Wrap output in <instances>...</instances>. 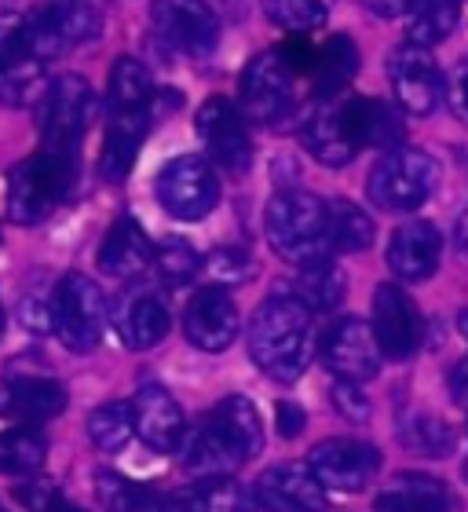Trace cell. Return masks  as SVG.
Here are the masks:
<instances>
[{
  "instance_id": "6da1fadb",
  "label": "cell",
  "mask_w": 468,
  "mask_h": 512,
  "mask_svg": "<svg viewBox=\"0 0 468 512\" xmlns=\"http://www.w3.org/2000/svg\"><path fill=\"white\" fill-rule=\"evenodd\" d=\"M264 450V421L245 395H227L209 410L198 428H187L180 443L183 469L198 480L231 476L238 465L253 461Z\"/></svg>"
},
{
  "instance_id": "7a4b0ae2",
  "label": "cell",
  "mask_w": 468,
  "mask_h": 512,
  "mask_svg": "<svg viewBox=\"0 0 468 512\" xmlns=\"http://www.w3.org/2000/svg\"><path fill=\"white\" fill-rule=\"evenodd\" d=\"M92 118H96V92L85 77L63 74L55 85H48L41 99V147L33 158L63 198L74 191L81 176V139Z\"/></svg>"
},
{
  "instance_id": "3957f363",
  "label": "cell",
  "mask_w": 468,
  "mask_h": 512,
  "mask_svg": "<svg viewBox=\"0 0 468 512\" xmlns=\"http://www.w3.org/2000/svg\"><path fill=\"white\" fill-rule=\"evenodd\" d=\"M249 355L271 381H300L315 355V315L289 289L271 293L249 322Z\"/></svg>"
},
{
  "instance_id": "277c9868",
  "label": "cell",
  "mask_w": 468,
  "mask_h": 512,
  "mask_svg": "<svg viewBox=\"0 0 468 512\" xmlns=\"http://www.w3.org/2000/svg\"><path fill=\"white\" fill-rule=\"evenodd\" d=\"M264 231L271 249L297 267L315 264V260H330L333 253L326 202L308 191H278L267 202Z\"/></svg>"
},
{
  "instance_id": "5b68a950",
  "label": "cell",
  "mask_w": 468,
  "mask_h": 512,
  "mask_svg": "<svg viewBox=\"0 0 468 512\" xmlns=\"http://www.w3.org/2000/svg\"><path fill=\"white\" fill-rule=\"evenodd\" d=\"M439 187V165L432 154L414 147L388 150L377 165H373L366 194L370 202L384 213H414L432 198Z\"/></svg>"
},
{
  "instance_id": "8992f818",
  "label": "cell",
  "mask_w": 468,
  "mask_h": 512,
  "mask_svg": "<svg viewBox=\"0 0 468 512\" xmlns=\"http://www.w3.org/2000/svg\"><path fill=\"white\" fill-rule=\"evenodd\" d=\"M103 326H107V293L99 289V282L81 271L59 278L52 293V330L59 333V341L70 352L85 355L99 348Z\"/></svg>"
},
{
  "instance_id": "52a82bcc",
  "label": "cell",
  "mask_w": 468,
  "mask_h": 512,
  "mask_svg": "<svg viewBox=\"0 0 468 512\" xmlns=\"http://www.w3.org/2000/svg\"><path fill=\"white\" fill-rule=\"evenodd\" d=\"M297 107V77L286 66V59L275 52L256 55L253 63L242 70L238 85V110L242 118L256 125H282Z\"/></svg>"
},
{
  "instance_id": "ba28073f",
  "label": "cell",
  "mask_w": 468,
  "mask_h": 512,
  "mask_svg": "<svg viewBox=\"0 0 468 512\" xmlns=\"http://www.w3.org/2000/svg\"><path fill=\"white\" fill-rule=\"evenodd\" d=\"M154 194H158L161 209H165L172 220L198 224V220H205V216L216 209V202H220V180H216V169L205 158L183 154V158H172L169 165L158 172Z\"/></svg>"
},
{
  "instance_id": "9c48e42d",
  "label": "cell",
  "mask_w": 468,
  "mask_h": 512,
  "mask_svg": "<svg viewBox=\"0 0 468 512\" xmlns=\"http://www.w3.org/2000/svg\"><path fill=\"white\" fill-rule=\"evenodd\" d=\"M150 30L169 52L205 59L220 44V19L205 0H154Z\"/></svg>"
},
{
  "instance_id": "30bf717a",
  "label": "cell",
  "mask_w": 468,
  "mask_h": 512,
  "mask_svg": "<svg viewBox=\"0 0 468 512\" xmlns=\"http://www.w3.org/2000/svg\"><path fill=\"white\" fill-rule=\"evenodd\" d=\"M194 128H198V139H202L209 161H216L231 176L249 172V165H253V139H249L242 110L234 107L231 99H205V107L194 118Z\"/></svg>"
},
{
  "instance_id": "8fae6325",
  "label": "cell",
  "mask_w": 468,
  "mask_h": 512,
  "mask_svg": "<svg viewBox=\"0 0 468 512\" xmlns=\"http://www.w3.org/2000/svg\"><path fill=\"white\" fill-rule=\"evenodd\" d=\"M388 81H392L399 110L414 114V118H428V114L443 103V92H447L432 52L410 41L399 44V48L388 55Z\"/></svg>"
},
{
  "instance_id": "7c38bea8",
  "label": "cell",
  "mask_w": 468,
  "mask_h": 512,
  "mask_svg": "<svg viewBox=\"0 0 468 512\" xmlns=\"http://www.w3.org/2000/svg\"><path fill=\"white\" fill-rule=\"evenodd\" d=\"M311 476L330 491H362L381 472V450L362 439H322L308 458Z\"/></svg>"
},
{
  "instance_id": "4fadbf2b",
  "label": "cell",
  "mask_w": 468,
  "mask_h": 512,
  "mask_svg": "<svg viewBox=\"0 0 468 512\" xmlns=\"http://www.w3.org/2000/svg\"><path fill=\"white\" fill-rule=\"evenodd\" d=\"M322 366L330 370L337 381H373L377 370H381V348H377V337L362 319H341L333 322L330 330L322 333L319 344Z\"/></svg>"
},
{
  "instance_id": "5bb4252c",
  "label": "cell",
  "mask_w": 468,
  "mask_h": 512,
  "mask_svg": "<svg viewBox=\"0 0 468 512\" xmlns=\"http://www.w3.org/2000/svg\"><path fill=\"white\" fill-rule=\"evenodd\" d=\"M373 337L388 359H410L425 341V319L395 282L373 289Z\"/></svg>"
},
{
  "instance_id": "9a60e30c",
  "label": "cell",
  "mask_w": 468,
  "mask_h": 512,
  "mask_svg": "<svg viewBox=\"0 0 468 512\" xmlns=\"http://www.w3.org/2000/svg\"><path fill=\"white\" fill-rule=\"evenodd\" d=\"M300 143L311 158L341 169L362 150L359 136H355V118H351V99H322L319 107L311 110L304 128H300Z\"/></svg>"
},
{
  "instance_id": "2e32d148",
  "label": "cell",
  "mask_w": 468,
  "mask_h": 512,
  "mask_svg": "<svg viewBox=\"0 0 468 512\" xmlns=\"http://www.w3.org/2000/svg\"><path fill=\"white\" fill-rule=\"evenodd\" d=\"M238 326H242L238 308L231 293L220 286H205L183 308V333L198 352H227L238 337Z\"/></svg>"
},
{
  "instance_id": "e0dca14e",
  "label": "cell",
  "mask_w": 468,
  "mask_h": 512,
  "mask_svg": "<svg viewBox=\"0 0 468 512\" xmlns=\"http://www.w3.org/2000/svg\"><path fill=\"white\" fill-rule=\"evenodd\" d=\"M256 505L264 512H326V487L304 465H271L256 480Z\"/></svg>"
},
{
  "instance_id": "ac0fdd59",
  "label": "cell",
  "mask_w": 468,
  "mask_h": 512,
  "mask_svg": "<svg viewBox=\"0 0 468 512\" xmlns=\"http://www.w3.org/2000/svg\"><path fill=\"white\" fill-rule=\"evenodd\" d=\"M114 326H117V337H121L125 348H132V352L158 348V344L169 337V326H172L169 304H165L161 293H154V289H143V286L128 289L125 297L117 300Z\"/></svg>"
},
{
  "instance_id": "d6986e66",
  "label": "cell",
  "mask_w": 468,
  "mask_h": 512,
  "mask_svg": "<svg viewBox=\"0 0 468 512\" xmlns=\"http://www.w3.org/2000/svg\"><path fill=\"white\" fill-rule=\"evenodd\" d=\"M132 425H136L139 439L154 447L158 454H176L187 432L180 403L172 399L161 384H143L132 399Z\"/></svg>"
},
{
  "instance_id": "ffe728a7",
  "label": "cell",
  "mask_w": 468,
  "mask_h": 512,
  "mask_svg": "<svg viewBox=\"0 0 468 512\" xmlns=\"http://www.w3.org/2000/svg\"><path fill=\"white\" fill-rule=\"evenodd\" d=\"M439 256H443V238L428 220H406L395 227L388 242V267L399 282H428L436 275Z\"/></svg>"
},
{
  "instance_id": "44dd1931",
  "label": "cell",
  "mask_w": 468,
  "mask_h": 512,
  "mask_svg": "<svg viewBox=\"0 0 468 512\" xmlns=\"http://www.w3.org/2000/svg\"><path fill=\"white\" fill-rule=\"evenodd\" d=\"M66 388L55 377H8L0 384V417L11 421H26V425H41L52 421L66 410Z\"/></svg>"
},
{
  "instance_id": "7402d4cb",
  "label": "cell",
  "mask_w": 468,
  "mask_h": 512,
  "mask_svg": "<svg viewBox=\"0 0 468 512\" xmlns=\"http://www.w3.org/2000/svg\"><path fill=\"white\" fill-rule=\"evenodd\" d=\"M63 202V194L48 180V172L37 165V158L19 161L8 172V216L15 224L33 227L44 224L55 213V205Z\"/></svg>"
},
{
  "instance_id": "603a6c76",
  "label": "cell",
  "mask_w": 468,
  "mask_h": 512,
  "mask_svg": "<svg viewBox=\"0 0 468 512\" xmlns=\"http://www.w3.org/2000/svg\"><path fill=\"white\" fill-rule=\"evenodd\" d=\"M154 260V246H150L147 231L139 227L136 216H117V224L107 231L103 246H99V271L121 282H132L147 271Z\"/></svg>"
},
{
  "instance_id": "cb8c5ba5",
  "label": "cell",
  "mask_w": 468,
  "mask_h": 512,
  "mask_svg": "<svg viewBox=\"0 0 468 512\" xmlns=\"http://www.w3.org/2000/svg\"><path fill=\"white\" fill-rule=\"evenodd\" d=\"M458 498L450 487L425 472H403L395 476L373 502V512H454Z\"/></svg>"
},
{
  "instance_id": "d4e9b609",
  "label": "cell",
  "mask_w": 468,
  "mask_h": 512,
  "mask_svg": "<svg viewBox=\"0 0 468 512\" xmlns=\"http://www.w3.org/2000/svg\"><path fill=\"white\" fill-rule=\"evenodd\" d=\"M150 125H154V114H110L107 136H103V154H99L103 180L117 183L132 172Z\"/></svg>"
},
{
  "instance_id": "484cf974",
  "label": "cell",
  "mask_w": 468,
  "mask_h": 512,
  "mask_svg": "<svg viewBox=\"0 0 468 512\" xmlns=\"http://www.w3.org/2000/svg\"><path fill=\"white\" fill-rule=\"evenodd\" d=\"M165 512H256V498L231 476H220L169 494Z\"/></svg>"
},
{
  "instance_id": "4316f807",
  "label": "cell",
  "mask_w": 468,
  "mask_h": 512,
  "mask_svg": "<svg viewBox=\"0 0 468 512\" xmlns=\"http://www.w3.org/2000/svg\"><path fill=\"white\" fill-rule=\"evenodd\" d=\"M355 74H359V48H355L348 33H333L330 41L319 44V55H315V66H311V81H315V92L322 99L341 96Z\"/></svg>"
},
{
  "instance_id": "83f0119b",
  "label": "cell",
  "mask_w": 468,
  "mask_h": 512,
  "mask_svg": "<svg viewBox=\"0 0 468 512\" xmlns=\"http://www.w3.org/2000/svg\"><path fill=\"white\" fill-rule=\"evenodd\" d=\"M289 293L315 315V311L341 308L344 293H348V282H344V271L333 264V260H315V264L297 267V278H293Z\"/></svg>"
},
{
  "instance_id": "f1b7e54d",
  "label": "cell",
  "mask_w": 468,
  "mask_h": 512,
  "mask_svg": "<svg viewBox=\"0 0 468 512\" xmlns=\"http://www.w3.org/2000/svg\"><path fill=\"white\" fill-rule=\"evenodd\" d=\"M110 114H154V81L150 70L136 59H117L110 66V85H107Z\"/></svg>"
},
{
  "instance_id": "f546056e",
  "label": "cell",
  "mask_w": 468,
  "mask_h": 512,
  "mask_svg": "<svg viewBox=\"0 0 468 512\" xmlns=\"http://www.w3.org/2000/svg\"><path fill=\"white\" fill-rule=\"evenodd\" d=\"M351 118H355V136H359L362 147L395 150L403 143V118L384 99L351 96Z\"/></svg>"
},
{
  "instance_id": "4dcf8cb0",
  "label": "cell",
  "mask_w": 468,
  "mask_h": 512,
  "mask_svg": "<svg viewBox=\"0 0 468 512\" xmlns=\"http://www.w3.org/2000/svg\"><path fill=\"white\" fill-rule=\"evenodd\" d=\"M48 85H44V63H37L26 48L0 63V103L4 107H30L41 103Z\"/></svg>"
},
{
  "instance_id": "1f68e13d",
  "label": "cell",
  "mask_w": 468,
  "mask_h": 512,
  "mask_svg": "<svg viewBox=\"0 0 468 512\" xmlns=\"http://www.w3.org/2000/svg\"><path fill=\"white\" fill-rule=\"evenodd\" d=\"M410 22H406V37L410 44L432 48V44L447 41L461 22V0H410Z\"/></svg>"
},
{
  "instance_id": "d6a6232c",
  "label": "cell",
  "mask_w": 468,
  "mask_h": 512,
  "mask_svg": "<svg viewBox=\"0 0 468 512\" xmlns=\"http://www.w3.org/2000/svg\"><path fill=\"white\" fill-rule=\"evenodd\" d=\"M326 213H330V246L333 253H362V249L373 246V220L366 216V209H359L348 198H337V202H326Z\"/></svg>"
},
{
  "instance_id": "836d02e7",
  "label": "cell",
  "mask_w": 468,
  "mask_h": 512,
  "mask_svg": "<svg viewBox=\"0 0 468 512\" xmlns=\"http://www.w3.org/2000/svg\"><path fill=\"white\" fill-rule=\"evenodd\" d=\"M96 498L107 512H165V498L150 487L117 476V472H99L96 476Z\"/></svg>"
},
{
  "instance_id": "e575fe53",
  "label": "cell",
  "mask_w": 468,
  "mask_h": 512,
  "mask_svg": "<svg viewBox=\"0 0 468 512\" xmlns=\"http://www.w3.org/2000/svg\"><path fill=\"white\" fill-rule=\"evenodd\" d=\"M48 458V443L37 428H8L0 432V472L4 476H33Z\"/></svg>"
},
{
  "instance_id": "d590c367",
  "label": "cell",
  "mask_w": 468,
  "mask_h": 512,
  "mask_svg": "<svg viewBox=\"0 0 468 512\" xmlns=\"http://www.w3.org/2000/svg\"><path fill=\"white\" fill-rule=\"evenodd\" d=\"M88 439L96 443L103 454H117L128 447V439L136 432L132 425V403H103L88 414Z\"/></svg>"
},
{
  "instance_id": "8d00e7d4",
  "label": "cell",
  "mask_w": 468,
  "mask_h": 512,
  "mask_svg": "<svg viewBox=\"0 0 468 512\" xmlns=\"http://www.w3.org/2000/svg\"><path fill=\"white\" fill-rule=\"evenodd\" d=\"M22 48L37 63H52V59L70 52V44H66L52 8H33L30 15H22Z\"/></svg>"
},
{
  "instance_id": "74e56055",
  "label": "cell",
  "mask_w": 468,
  "mask_h": 512,
  "mask_svg": "<svg viewBox=\"0 0 468 512\" xmlns=\"http://www.w3.org/2000/svg\"><path fill=\"white\" fill-rule=\"evenodd\" d=\"M154 271L169 289L191 286L194 278L202 275V256L194 253V246L187 238H165L158 249H154Z\"/></svg>"
},
{
  "instance_id": "f35d334b",
  "label": "cell",
  "mask_w": 468,
  "mask_h": 512,
  "mask_svg": "<svg viewBox=\"0 0 468 512\" xmlns=\"http://www.w3.org/2000/svg\"><path fill=\"white\" fill-rule=\"evenodd\" d=\"M403 439H406V447L417 450V454H425V458H447V454H454V447H458V432L436 414L406 417Z\"/></svg>"
},
{
  "instance_id": "ab89813d",
  "label": "cell",
  "mask_w": 468,
  "mask_h": 512,
  "mask_svg": "<svg viewBox=\"0 0 468 512\" xmlns=\"http://www.w3.org/2000/svg\"><path fill=\"white\" fill-rule=\"evenodd\" d=\"M267 15L275 26L289 33H311L319 30L322 22H326V4L322 0H267Z\"/></svg>"
},
{
  "instance_id": "60d3db41",
  "label": "cell",
  "mask_w": 468,
  "mask_h": 512,
  "mask_svg": "<svg viewBox=\"0 0 468 512\" xmlns=\"http://www.w3.org/2000/svg\"><path fill=\"white\" fill-rule=\"evenodd\" d=\"M55 11V22H59V30H63L66 44L77 48V44H88L96 41L99 30H103V19H99V11L88 4V0H74V4H52Z\"/></svg>"
},
{
  "instance_id": "b9f144b4",
  "label": "cell",
  "mask_w": 468,
  "mask_h": 512,
  "mask_svg": "<svg viewBox=\"0 0 468 512\" xmlns=\"http://www.w3.org/2000/svg\"><path fill=\"white\" fill-rule=\"evenodd\" d=\"M253 271V260L245 256V249L238 246H220L202 260V275L213 282V286H234V282H245Z\"/></svg>"
},
{
  "instance_id": "7bdbcfd3",
  "label": "cell",
  "mask_w": 468,
  "mask_h": 512,
  "mask_svg": "<svg viewBox=\"0 0 468 512\" xmlns=\"http://www.w3.org/2000/svg\"><path fill=\"white\" fill-rule=\"evenodd\" d=\"M330 399H333V410L344 417V421H351V425H366L373 414V406L370 399L362 395L359 384H351V381H337L330 388Z\"/></svg>"
},
{
  "instance_id": "ee69618b",
  "label": "cell",
  "mask_w": 468,
  "mask_h": 512,
  "mask_svg": "<svg viewBox=\"0 0 468 512\" xmlns=\"http://www.w3.org/2000/svg\"><path fill=\"white\" fill-rule=\"evenodd\" d=\"M22 326H30V330L37 333H48L52 330V300H41L37 293L33 297H22Z\"/></svg>"
},
{
  "instance_id": "f6af8a7d",
  "label": "cell",
  "mask_w": 468,
  "mask_h": 512,
  "mask_svg": "<svg viewBox=\"0 0 468 512\" xmlns=\"http://www.w3.org/2000/svg\"><path fill=\"white\" fill-rule=\"evenodd\" d=\"M275 421H278V432H282V436L297 439L300 432H304V425H308V414H304V406L282 399V403L275 406Z\"/></svg>"
},
{
  "instance_id": "bcb514c9",
  "label": "cell",
  "mask_w": 468,
  "mask_h": 512,
  "mask_svg": "<svg viewBox=\"0 0 468 512\" xmlns=\"http://www.w3.org/2000/svg\"><path fill=\"white\" fill-rule=\"evenodd\" d=\"M447 99H450V110H454V114L468 125V59L454 70V74H450Z\"/></svg>"
},
{
  "instance_id": "7dc6e473",
  "label": "cell",
  "mask_w": 468,
  "mask_h": 512,
  "mask_svg": "<svg viewBox=\"0 0 468 512\" xmlns=\"http://www.w3.org/2000/svg\"><path fill=\"white\" fill-rule=\"evenodd\" d=\"M19 502L22 505H30V512L44 509V505L52 502V498H59V491H55L52 483H30V487H19Z\"/></svg>"
},
{
  "instance_id": "c3c4849f",
  "label": "cell",
  "mask_w": 468,
  "mask_h": 512,
  "mask_svg": "<svg viewBox=\"0 0 468 512\" xmlns=\"http://www.w3.org/2000/svg\"><path fill=\"white\" fill-rule=\"evenodd\" d=\"M362 4H366L377 19H399V15L410 11V0H362Z\"/></svg>"
},
{
  "instance_id": "681fc988",
  "label": "cell",
  "mask_w": 468,
  "mask_h": 512,
  "mask_svg": "<svg viewBox=\"0 0 468 512\" xmlns=\"http://www.w3.org/2000/svg\"><path fill=\"white\" fill-rule=\"evenodd\" d=\"M450 395L458 403H468V359H461L454 370H450Z\"/></svg>"
},
{
  "instance_id": "f907efd6",
  "label": "cell",
  "mask_w": 468,
  "mask_h": 512,
  "mask_svg": "<svg viewBox=\"0 0 468 512\" xmlns=\"http://www.w3.org/2000/svg\"><path fill=\"white\" fill-rule=\"evenodd\" d=\"M454 246H458L461 253H468V209L461 213L458 224H454Z\"/></svg>"
},
{
  "instance_id": "816d5d0a",
  "label": "cell",
  "mask_w": 468,
  "mask_h": 512,
  "mask_svg": "<svg viewBox=\"0 0 468 512\" xmlns=\"http://www.w3.org/2000/svg\"><path fill=\"white\" fill-rule=\"evenodd\" d=\"M37 512H85V509H81V505H74V502H66L63 494H59V498H52V502L44 505V509H37Z\"/></svg>"
},
{
  "instance_id": "f5cc1de1",
  "label": "cell",
  "mask_w": 468,
  "mask_h": 512,
  "mask_svg": "<svg viewBox=\"0 0 468 512\" xmlns=\"http://www.w3.org/2000/svg\"><path fill=\"white\" fill-rule=\"evenodd\" d=\"M4 322H8V319H4V308H0V333H4Z\"/></svg>"
},
{
  "instance_id": "db71d44e",
  "label": "cell",
  "mask_w": 468,
  "mask_h": 512,
  "mask_svg": "<svg viewBox=\"0 0 468 512\" xmlns=\"http://www.w3.org/2000/svg\"><path fill=\"white\" fill-rule=\"evenodd\" d=\"M59 4H74V0H59Z\"/></svg>"
},
{
  "instance_id": "11a10c76",
  "label": "cell",
  "mask_w": 468,
  "mask_h": 512,
  "mask_svg": "<svg viewBox=\"0 0 468 512\" xmlns=\"http://www.w3.org/2000/svg\"><path fill=\"white\" fill-rule=\"evenodd\" d=\"M465 476H468V461H465Z\"/></svg>"
},
{
  "instance_id": "9f6ffc18",
  "label": "cell",
  "mask_w": 468,
  "mask_h": 512,
  "mask_svg": "<svg viewBox=\"0 0 468 512\" xmlns=\"http://www.w3.org/2000/svg\"><path fill=\"white\" fill-rule=\"evenodd\" d=\"M0 512H8V509H4V505H0Z\"/></svg>"
}]
</instances>
